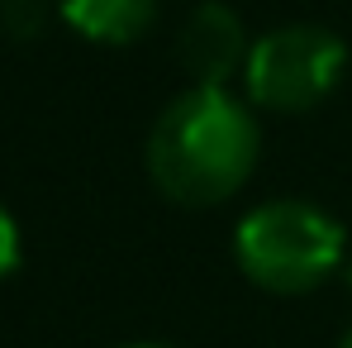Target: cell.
I'll list each match as a JSON object with an SVG mask.
<instances>
[{
	"instance_id": "7",
	"label": "cell",
	"mask_w": 352,
	"mask_h": 348,
	"mask_svg": "<svg viewBox=\"0 0 352 348\" xmlns=\"http://www.w3.org/2000/svg\"><path fill=\"white\" fill-rule=\"evenodd\" d=\"M14 267H19V225H14V215L0 205V282H5Z\"/></svg>"
},
{
	"instance_id": "1",
	"label": "cell",
	"mask_w": 352,
	"mask_h": 348,
	"mask_svg": "<svg viewBox=\"0 0 352 348\" xmlns=\"http://www.w3.org/2000/svg\"><path fill=\"white\" fill-rule=\"evenodd\" d=\"M262 158L257 110L229 86H186L148 129L143 163L153 186L186 210H214L238 196Z\"/></svg>"
},
{
	"instance_id": "10",
	"label": "cell",
	"mask_w": 352,
	"mask_h": 348,
	"mask_svg": "<svg viewBox=\"0 0 352 348\" xmlns=\"http://www.w3.org/2000/svg\"><path fill=\"white\" fill-rule=\"evenodd\" d=\"M338 348H352V329H348V334H343V339H338Z\"/></svg>"
},
{
	"instance_id": "2",
	"label": "cell",
	"mask_w": 352,
	"mask_h": 348,
	"mask_svg": "<svg viewBox=\"0 0 352 348\" xmlns=\"http://www.w3.org/2000/svg\"><path fill=\"white\" fill-rule=\"evenodd\" d=\"M348 229L314 201L272 196L252 205L234 229V263L257 291L272 296H305L324 282L343 277L348 263Z\"/></svg>"
},
{
	"instance_id": "6",
	"label": "cell",
	"mask_w": 352,
	"mask_h": 348,
	"mask_svg": "<svg viewBox=\"0 0 352 348\" xmlns=\"http://www.w3.org/2000/svg\"><path fill=\"white\" fill-rule=\"evenodd\" d=\"M48 24V0H0V34L24 43Z\"/></svg>"
},
{
	"instance_id": "3",
	"label": "cell",
	"mask_w": 352,
	"mask_h": 348,
	"mask_svg": "<svg viewBox=\"0 0 352 348\" xmlns=\"http://www.w3.org/2000/svg\"><path fill=\"white\" fill-rule=\"evenodd\" d=\"M348 67V43L324 24H281L252 39L243 67L248 105L267 115H305L324 105Z\"/></svg>"
},
{
	"instance_id": "8",
	"label": "cell",
	"mask_w": 352,
	"mask_h": 348,
	"mask_svg": "<svg viewBox=\"0 0 352 348\" xmlns=\"http://www.w3.org/2000/svg\"><path fill=\"white\" fill-rule=\"evenodd\" d=\"M343 282H348V291H352V253H348V263H343Z\"/></svg>"
},
{
	"instance_id": "9",
	"label": "cell",
	"mask_w": 352,
	"mask_h": 348,
	"mask_svg": "<svg viewBox=\"0 0 352 348\" xmlns=\"http://www.w3.org/2000/svg\"><path fill=\"white\" fill-rule=\"evenodd\" d=\"M119 348H172V344H119Z\"/></svg>"
},
{
	"instance_id": "4",
	"label": "cell",
	"mask_w": 352,
	"mask_h": 348,
	"mask_svg": "<svg viewBox=\"0 0 352 348\" xmlns=\"http://www.w3.org/2000/svg\"><path fill=\"white\" fill-rule=\"evenodd\" d=\"M248 53H252V39L224 0L195 5L176 39V58L186 67L190 86H229L234 76H243Z\"/></svg>"
},
{
	"instance_id": "5",
	"label": "cell",
	"mask_w": 352,
	"mask_h": 348,
	"mask_svg": "<svg viewBox=\"0 0 352 348\" xmlns=\"http://www.w3.org/2000/svg\"><path fill=\"white\" fill-rule=\"evenodd\" d=\"M58 10L67 29L100 48H129L157 24V0H62Z\"/></svg>"
}]
</instances>
